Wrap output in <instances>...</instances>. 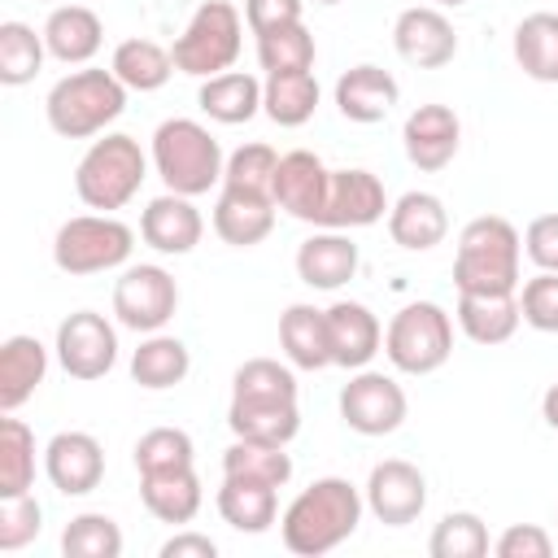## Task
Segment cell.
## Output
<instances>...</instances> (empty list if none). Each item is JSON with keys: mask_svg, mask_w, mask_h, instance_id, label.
Masks as SVG:
<instances>
[{"mask_svg": "<svg viewBox=\"0 0 558 558\" xmlns=\"http://www.w3.org/2000/svg\"><path fill=\"white\" fill-rule=\"evenodd\" d=\"M314 57H318V48H314V35L305 31V22L257 35V65H262L266 74L314 70Z\"/></svg>", "mask_w": 558, "mask_h": 558, "instance_id": "obj_40", "label": "cell"}, {"mask_svg": "<svg viewBox=\"0 0 558 558\" xmlns=\"http://www.w3.org/2000/svg\"><path fill=\"white\" fill-rule=\"evenodd\" d=\"M519 314L532 331H545V336L558 331V270H536L519 288Z\"/></svg>", "mask_w": 558, "mask_h": 558, "instance_id": "obj_46", "label": "cell"}, {"mask_svg": "<svg viewBox=\"0 0 558 558\" xmlns=\"http://www.w3.org/2000/svg\"><path fill=\"white\" fill-rule=\"evenodd\" d=\"M541 418L558 432V379H554V384L545 388V397H541Z\"/></svg>", "mask_w": 558, "mask_h": 558, "instance_id": "obj_51", "label": "cell"}, {"mask_svg": "<svg viewBox=\"0 0 558 558\" xmlns=\"http://www.w3.org/2000/svg\"><path fill=\"white\" fill-rule=\"evenodd\" d=\"M35 488V432L4 414L0 418V501Z\"/></svg>", "mask_w": 558, "mask_h": 558, "instance_id": "obj_37", "label": "cell"}, {"mask_svg": "<svg viewBox=\"0 0 558 558\" xmlns=\"http://www.w3.org/2000/svg\"><path fill=\"white\" fill-rule=\"evenodd\" d=\"M231 397H296V371L292 362L248 357L231 375Z\"/></svg>", "mask_w": 558, "mask_h": 558, "instance_id": "obj_44", "label": "cell"}, {"mask_svg": "<svg viewBox=\"0 0 558 558\" xmlns=\"http://www.w3.org/2000/svg\"><path fill=\"white\" fill-rule=\"evenodd\" d=\"M458 144H462V122H458V113L449 105L410 109V118L401 126V148H405L414 170H423V174L445 170L458 157Z\"/></svg>", "mask_w": 558, "mask_h": 558, "instance_id": "obj_17", "label": "cell"}, {"mask_svg": "<svg viewBox=\"0 0 558 558\" xmlns=\"http://www.w3.org/2000/svg\"><path fill=\"white\" fill-rule=\"evenodd\" d=\"M392 209L379 174L349 166V170H331V187H327V209H323V227L336 231H357V227H375L384 214Z\"/></svg>", "mask_w": 558, "mask_h": 558, "instance_id": "obj_16", "label": "cell"}, {"mask_svg": "<svg viewBox=\"0 0 558 558\" xmlns=\"http://www.w3.org/2000/svg\"><path fill=\"white\" fill-rule=\"evenodd\" d=\"M318 78L314 70H288V74H266L262 78V113L275 126H305L318 109Z\"/></svg>", "mask_w": 558, "mask_h": 558, "instance_id": "obj_33", "label": "cell"}, {"mask_svg": "<svg viewBox=\"0 0 558 558\" xmlns=\"http://www.w3.org/2000/svg\"><path fill=\"white\" fill-rule=\"evenodd\" d=\"M48 44L44 31L26 22H0V83L4 87H26L44 70Z\"/></svg>", "mask_w": 558, "mask_h": 558, "instance_id": "obj_38", "label": "cell"}, {"mask_svg": "<svg viewBox=\"0 0 558 558\" xmlns=\"http://www.w3.org/2000/svg\"><path fill=\"white\" fill-rule=\"evenodd\" d=\"M362 497H366V510L379 523L405 527L427 510V475L405 458H384V462L371 466Z\"/></svg>", "mask_w": 558, "mask_h": 558, "instance_id": "obj_12", "label": "cell"}, {"mask_svg": "<svg viewBox=\"0 0 558 558\" xmlns=\"http://www.w3.org/2000/svg\"><path fill=\"white\" fill-rule=\"evenodd\" d=\"M44 475L61 497H87L105 480V445L92 432H57L44 445Z\"/></svg>", "mask_w": 558, "mask_h": 558, "instance_id": "obj_15", "label": "cell"}, {"mask_svg": "<svg viewBox=\"0 0 558 558\" xmlns=\"http://www.w3.org/2000/svg\"><path fill=\"white\" fill-rule=\"evenodd\" d=\"M174 310H179V283L166 266H157V262L122 266L118 283H113L118 327H126L135 336H153L174 318Z\"/></svg>", "mask_w": 558, "mask_h": 558, "instance_id": "obj_9", "label": "cell"}, {"mask_svg": "<svg viewBox=\"0 0 558 558\" xmlns=\"http://www.w3.org/2000/svg\"><path fill=\"white\" fill-rule=\"evenodd\" d=\"M39 532H44V506L35 501V493L4 497V501H0V549H4V554L26 549Z\"/></svg>", "mask_w": 558, "mask_h": 558, "instance_id": "obj_45", "label": "cell"}, {"mask_svg": "<svg viewBox=\"0 0 558 558\" xmlns=\"http://www.w3.org/2000/svg\"><path fill=\"white\" fill-rule=\"evenodd\" d=\"M301 9H305V0H244V22L253 35H266L279 26H296Z\"/></svg>", "mask_w": 558, "mask_h": 558, "instance_id": "obj_49", "label": "cell"}, {"mask_svg": "<svg viewBox=\"0 0 558 558\" xmlns=\"http://www.w3.org/2000/svg\"><path fill=\"white\" fill-rule=\"evenodd\" d=\"M432 558H484L488 554V527L475 510H449L427 541Z\"/></svg>", "mask_w": 558, "mask_h": 558, "instance_id": "obj_41", "label": "cell"}, {"mask_svg": "<svg viewBox=\"0 0 558 558\" xmlns=\"http://www.w3.org/2000/svg\"><path fill=\"white\" fill-rule=\"evenodd\" d=\"M453 318L471 344H506L523 323L519 292H458Z\"/></svg>", "mask_w": 558, "mask_h": 558, "instance_id": "obj_27", "label": "cell"}, {"mask_svg": "<svg viewBox=\"0 0 558 558\" xmlns=\"http://www.w3.org/2000/svg\"><path fill=\"white\" fill-rule=\"evenodd\" d=\"M440 9H462V4H471V0H436Z\"/></svg>", "mask_w": 558, "mask_h": 558, "instance_id": "obj_52", "label": "cell"}, {"mask_svg": "<svg viewBox=\"0 0 558 558\" xmlns=\"http://www.w3.org/2000/svg\"><path fill=\"white\" fill-rule=\"evenodd\" d=\"M65 558H118L122 554V527L105 510H83L61 532Z\"/></svg>", "mask_w": 558, "mask_h": 558, "instance_id": "obj_39", "label": "cell"}, {"mask_svg": "<svg viewBox=\"0 0 558 558\" xmlns=\"http://www.w3.org/2000/svg\"><path fill=\"white\" fill-rule=\"evenodd\" d=\"M497 558H549L554 554V536L541 523H510L497 541H493Z\"/></svg>", "mask_w": 558, "mask_h": 558, "instance_id": "obj_47", "label": "cell"}, {"mask_svg": "<svg viewBox=\"0 0 558 558\" xmlns=\"http://www.w3.org/2000/svg\"><path fill=\"white\" fill-rule=\"evenodd\" d=\"M392 48L414 70H440L458 57V31L436 4H410L392 22Z\"/></svg>", "mask_w": 558, "mask_h": 558, "instance_id": "obj_13", "label": "cell"}, {"mask_svg": "<svg viewBox=\"0 0 558 558\" xmlns=\"http://www.w3.org/2000/svg\"><path fill=\"white\" fill-rule=\"evenodd\" d=\"M52 353H57V366L70 375V379H105L118 362V331L105 314L96 310H74L57 323V340H52Z\"/></svg>", "mask_w": 558, "mask_h": 558, "instance_id": "obj_10", "label": "cell"}, {"mask_svg": "<svg viewBox=\"0 0 558 558\" xmlns=\"http://www.w3.org/2000/svg\"><path fill=\"white\" fill-rule=\"evenodd\" d=\"M523 235L501 214H480L462 227L453 253V288L458 292H519Z\"/></svg>", "mask_w": 558, "mask_h": 558, "instance_id": "obj_2", "label": "cell"}, {"mask_svg": "<svg viewBox=\"0 0 558 558\" xmlns=\"http://www.w3.org/2000/svg\"><path fill=\"white\" fill-rule=\"evenodd\" d=\"M514 61L536 83H558V13H527L514 26Z\"/></svg>", "mask_w": 558, "mask_h": 558, "instance_id": "obj_35", "label": "cell"}, {"mask_svg": "<svg viewBox=\"0 0 558 558\" xmlns=\"http://www.w3.org/2000/svg\"><path fill=\"white\" fill-rule=\"evenodd\" d=\"M44 4H74V0H44Z\"/></svg>", "mask_w": 558, "mask_h": 558, "instance_id": "obj_53", "label": "cell"}, {"mask_svg": "<svg viewBox=\"0 0 558 558\" xmlns=\"http://www.w3.org/2000/svg\"><path fill=\"white\" fill-rule=\"evenodd\" d=\"M244 48V17L231 0H205L196 4V13L187 17L183 35L170 44L174 70L187 78H214L235 70Z\"/></svg>", "mask_w": 558, "mask_h": 558, "instance_id": "obj_6", "label": "cell"}, {"mask_svg": "<svg viewBox=\"0 0 558 558\" xmlns=\"http://www.w3.org/2000/svg\"><path fill=\"white\" fill-rule=\"evenodd\" d=\"M410 414L405 388L384 375V371H353L349 384L340 388V418L357 432V436H392Z\"/></svg>", "mask_w": 558, "mask_h": 558, "instance_id": "obj_11", "label": "cell"}, {"mask_svg": "<svg viewBox=\"0 0 558 558\" xmlns=\"http://www.w3.org/2000/svg\"><path fill=\"white\" fill-rule=\"evenodd\" d=\"M44 44H48L52 61L87 65L105 44V22L87 4H52L48 22H44Z\"/></svg>", "mask_w": 558, "mask_h": 558, "instance_id": "obj_26", "label": "cell"}, {"mask_svg": "<svg viewBox=\"0 0 558 558\" xmlns=\"http://www.w3.org/2000/svg\"><path fill=\"white\" fill-rule=\"evenodd\" d=\"M48 375V349L35 336H9L0 344V410L13 414L35 397Z\"/></svg>", "mask_w": 558, "mask_h": 558, "instance_id": "obj_31", "label": "cell"}, {"mask_svg": "<svg viewBox=\"0 0 558 558\" xmlns=\"http://www.w3.org/2000/svg\"><path fill=\"white\" fill-rule=\"evenodd\" d=\"M327 336H331V366L362 371L384 349V327L362 301H331L327 305Z\"/></svg>", "mask_w": 558, "mask_h": 558, "instance_id": "obj_20", "label": "cell"}, {"mask_svg": "<svg viewBox=\"0 0 558 558\" xmlns=\"http://www.w3.org/2000/svg\"><path fill=\"white\" fill-rule=\"evenodd\" d=\"M161 558H218V541L205 536V532H192V527H179L170 541H161L157 549Z\"/></svg>", "mask_w": 558, "mask_h": 558, "instance_id": "obj_50", "label": "cell"}, {"mask_svg": "<svg viewBox=\"0 0 558 558\" xmlns=\"http://www.w3.org/2000/svg\"><path fill=\"white\" fill-rule=\"evenodd\" d=\"M196 105L209 122H222V126L253 122L262 113V78L248 74V70H227V74L201 78Z\"/></svg>", "mask_w": 558, "mask_h": 558, "instance_id": "obj_29", "label": "cell"}, {"mask_svg": "<svg viewBox=\"0 0 558 558\" xmlns=\"http://www.w3.org/2000/svg\"><path fill=\"white\" fill-rule=\"evenodd\" d=\"M453 353V318L436 301L401 305L384 327V357L401 375H432Z\"/></svg>", "mask_w": 558, "mask_h": 558, "instance_id": "obj_7", "label": "cell"}, {"mask_svg": "<svg viewBox=\"0 0 558 558\" xmlns=\"http://www.w3.org/2000/svg\"><path fill=\"white\" fill-rule=\"evenodd\" d=\"M227 427L231 436H244V440L292 445L301 432V405L296 397H231Z\"/></svg>", "mask_w": 558, "mask_h": 558, "instance_id": "obj_24", "label": "cell"}, {"mask_svg": "<svg viewBox=\"0 0 558 558\" xmlns=\"http://www.w3.org/2000/svg\"><path fill=\"white\" fill-rule=\"evenodd\" d=\"M275 170H279V153L262 140L240 144L227 166H222V187H240V192H257V196H275Z\"/></svg>", "mask_w": 558, "mask_h": 558, "instance_id": "obj_42", "label": "cell"}, {"mask_svg": "<svg viewBox=\"0 0 558 558\" xmlns=\"http://www.w3.org/2000/svg\"><path fill=\"white\" fill-rule=\"evenodd\" d=\"M357 262H362L357 244L349 240V231H336V227H323L296 244V279L318 292L344 288L357 275Z\"/></svg>", "mask_w": 558, "mask_h": 558, "instance_id": "obj_19", "label": "cell"}, {"mask_svg": "<svg viewBox=\"0 0 558 558\" xmlns=\"http://www.w3.org/2000/svg\"><path fill=\"white\" fill-rule=\"evenodd\" d=\"M362 510L366 497L357 484H349L344 475H323L288 501V510L279 514V541L296 558H323L357 532Z\"/></svg>", "mask_w": 558, "mask_h": 558, "instance_id": "obj_1", "label": "cell"}, {"mask_svg": "<svg viewBox=\"0 0 558 558\" xmlns=\"http://www.w3.org/2000/svg\"><path fill=\"white\" fill-rule=\"evenodd\" d=\"M222 475H240V480H262L283 488L292 480V453L288 445H266V440H244L235 436L222 449Z\"/></svg>", "mask_w": 558, "mask_h": 558, "instance_id": "obj_36", "label": "cell"}, {"mask_svg": "<svg viewBox=\"0 0 558 558\" xmlns=\"http://www.w3.org/2000/svg\"><path fill=\"white\" fill-rule=\"evenodd\" d=\"M314 4H340V0H314Z\"/></svg>", "mask_w": 558, "mask_h": 558, "instance_id": "obj_54", "label": "cell"}, {"mask_svg": "<svg viewBox=\"0 0 558 558\" xmlns=\"http://www.w3.org/2000/svg\"><path fill=\"white\" fill-rule=\"evenodd\" d=\"M109 70L118 74V83L126 92H157V87L170 83L174 57L157 39H122L113 48V57H109Z\"/></svg>", "mask_w": 558, "mask_h": 558, "instance_id": "obj_34", "label": "cell"}, {"mask_svg": "<svg viewBox=\"0 0 558 558\" xmlns=\"http://www.w3.org/2000/svg\"><path fill=\"white\" fill-rule=\"evenodd\" d=\"M214 501H218L222 523L235 527V532H248V536L270 532V523L279 519V488L275 484H262V480L222 475V488H218Z\"/></svg>", "mask_w": 558, "mask_h": 558, "instance_id": "obj_30", "label": "cell"}, {"mask_svg": "<svg viewBox=\"0 0 558 558\" xmlns=\"http://www.w3.org/2000/svg\"><path fill=\"white\" fill-rule=\"evenodd\" d=\"M388 235L405 253H427L449 235V209L436 192H401L388 209Z\"/></svg>", "mask_w": 558, "mask_h": 558, "instance_id": "obj_23", "label": "cell"}, {"mask_svg": "<svg viewBox=\"0 0 558 558\" xmlns=\"http://www.w3.org/2000/svg\"><path fill=\"white\" fill-rule=\"evenodd\" d=\"M279 349L296 371H323L331 366V336H327V310L296 301L279 314Z\"/></svg>", "mask_w": 558, "mask_h": 558, "instance_id": "obj_28", "label": "cell"}, {"mask_svg": "<svg viewBox=\"0 0 558 558\" xmlns=\"http://www.w3.org/2000/svg\"><path fill=\"white\" fill-rule=\"evenodd\" d=\"M122 109H126V87L118 83L113 70H100V65L70 70L48 87V100H44V118L61 140L105 135V126H113Z\"/></svg>", "mask_w": 558, "mask_h": 558, "instance_id": "obj_3", "label": "cell"}, {"mask_svg": "<svg viewBox=\"0 0 558 558\" xmlns=\"http://www.w3.org/2000/svg\"><path fill=\"white\" fill-rule=\"evenodd\" d=\"M153 157L140 148L135 135L122 131H105L100 140L87 144V153L74 166V192L87 209L96 214H113L122 205H131L148 179Z\"/></svg>", "mask_w": 558, "mask_h": 558, "instance_id": "obj_4", "label": "cell"}, {"mask_svg": "<svg viewBox=\"0 0 558 558\" xmlns=\"http://www.w3.org/2000/svg\"><path fill=\"white\" fill-rule=\"evenodd\" d=\"M397 100H401V83L384 65L362 61L336 78V109H340V118H349L357 126L384 122Z\"/></svg>", "mask_w": 558, "mask_h": 558, "instance_id": "obj_21", "label": "cell"}, {"mask_svg": "<svg viewBox=\"0 0 558 558\" xmlns=\"http://www.w3.org/2000/svg\"><path fill=\"white\" fill-rule=\"evenodd\" d=\"M327 187H331V170L323 166L318 153L292 148V153L279 157V170H275V205H279L288 218L323 227Z\"/></svg>", "mask_w": 558, "mask_h": 558, "instance_id": "obj_14", "label": "cell"}, {"mask_svg": "<svg viewBox=\"0 0 558 558\" xmlns=\"http://www.w3.org/2000/svg\"><path fill=\"white\" fill-rule=\"evenodd\" d=\"M196 462V445L183 427H153L135 440V471H170V466H192Z\"/></svg>", "mask_w": 558, "mask_h": 558, "instance_id": "obj_43", "label": "cell"}, {"mask_svg": "<svg viewBox=\"0 0 558 558\" xmlns=\"http://www.w3.org/2000/svg\"><path fill=\"white\" fill-rule=\"evenodd\" d=\"M192 371V353L179 336H166V331H153L140 340V349L131 353V379L148 392H166L174 384H183Z\"/></svg>", "mask_w": 558, "mask_h": 558, "instance_id": "obj_32", "label": "cell"}, {"mask_svg": "<svg viewBox=\"0 0 558 558\" xmlns=\"http://www.w3.org/2000/svg\"><path fill=\"white\" fill-rule=\"evenodd\" d=\"M523 253L536 270H558V214H541L523 231Z\"/></svg>", "mask_w": 558, "mask_h": 558, "instance_id": "obj_48", "label": "cell"}, {"mask_svg": "<svg viewBox=\"0 0 558 558\" xmlns=\"http://www.w3.org/2000/svg\"><path fill=\"white\" fill-rule=\"evenodd\" d=\"M140 501H144V510H148L157 523L183 527V523H192V519L201 514V506H205V488H201L196 466L148 471V475H140Z\"/></svg>", "mask_w": 558, "mask_h": 558, "instance_id": "obj_25", "label": "cell"}, {"mask_svg": "<svg viewBox=\"0 0 558 558\" xmlns=\"http://www.w3.org/2000/svg\"><path fill=\"white\" fill-rule=\"evenodd\" d=\"M153 170L157 179L166 183V192H179V196H205L209 187L222 183V144L209 135L205 122L196 118H166L157 131H153Z\"/></svg>", "mask_w": 558, "mask_h": 558, "instance_id": "obj_5", "label": "cell"}, {"mask_svg": "<svg viewBox=\"0 0 558 558\" xmlns=\"http://www.w3.org/2000/svg\"><path fill=\"white\" fill-rule=\"evenodd\" d=\"M205 235V218L192 205V196L161 192L140 214V240L161 257H187Z\"/></svg>", "mask_w": 558, "mask_h": 558, "instance_id": "obj_18", "label": "cell"}, {"mask_svg": "<svg viewBox=\"0 0 558 558\" xmlns=\"http://www.w3.org/2000/svg\"><path fill=\"white\" fill-rule=\"evenodd\" d=\"M275 214H279L275 196L222 187L214 201V235L231 248H253L275 231Z\"/></svg>", "mask_w": 558, "mask_h": 558, "instance_id": "obj_22", "label": "cell"}, {"mask_svg": "<svg viewBox=\"0 0 558 558\" xmlns=\"http://www.w3.org/2000/svg\"><path fill=\"white\" fill-rule=\"evenodd\" d=\"M554 523H558V519H554Z\"/></svg>", "mask_w": 558, "mask_h": 558, "instance_id": "obj_55", "label": "cell"}, {"mask_svg": "<svg viewBox=\"0 0 558 558\" xmlns=\"http://www.w3.org/2000/svg\"><path fill=\"white\" fill-rule=\"evenodd\" d=\"M135 231L113 214H74L52 235V262L61 275H105L131 262Z\"/></svg>", "mask_w": 558, "mask_h": 558, "instance_id": "obj_8", "label": "cell"}]
</instances>
